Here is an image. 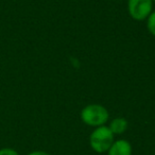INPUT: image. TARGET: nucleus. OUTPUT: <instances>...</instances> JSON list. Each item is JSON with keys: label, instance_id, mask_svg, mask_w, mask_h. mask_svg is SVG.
I'll return each instance as SVG.
<instances>
[{"label": "nucleus", "instance_id": "nucleus-1", "mask_svg": "<svg viewBox=\"0 0 155 155\" xmlns=\"http://www.w3.org/2000/svg\"><path fill=\"white\" fill-rule=\"evenodd\" d=\"M81 120L88 127H98L105 125L110 119V113L105 106L101 104H88L81 110Z\"/></svg>", "mask_w": 155, "mask_h": 155}, {"label": "nucleus", "instance_id": "nucleus-2", "mask_svg": "<svg viewBox=\"0 0 155 155\" xmlns=\"http://www.w3.org/2000/svg\"><path fill=\"white\" fill-rule=\"evenodd\" d=\"M114 134L106 125L95 127L89 136V144L91 148L97 153H105L108 151L114 140Z\"/></svg>", "mask_w": 155, "mask_h": 155}, {"label": "nucleus", "instance_id": "nucleus-3", "mask_svg": "<svg viewBox=\"0 0 155 155\" xmlns=\"http://www.w3.org/2000/svg\"><path fill=\"white\" fill-rule=\"evenodd\" d=\"M152 0H127V12L131 18L143 21L153 11Z\"/></svg>", "mask_w": 155, "mask_h": 155}, {"label": "nucleus", "instance_id": "nucleus-4", "mask_svg": "<svg viewBox=\"0 0 155 155\" xmlns=\"http://www.w3.org/2000/svg\"><path fill=\"white\" fill-rule=\"evenodd\" d=\"M107 155H132V146L127 140H115L107 151Z\"/></svg>", "mask_w": 155, "mask_h": 155}, {"label": "nucleus", "instance_id": "nucleus-5", "mask_svg": "<svg viewBox=\"0 0 155 155\" xmlns=\"http://www.w3.org/2000/svg\"><path fill=\"white\" fill-rule=\"evenodd\" d=\"M110 130L114 135H121L123 134L129 127V122L125 118L123 117H116L110 122L108 125Z\"/></svg>", "mask_w": 155, "mask_h": 155}, {"label": "nucleus", "instance_id": "nucleus-6", "mask_svg": "<svg viewBox=\"0 0 155 155\" xmlns=\"http://www.w3.org/2000/svg\"><path fill=\"white\" fill-rule=\"evenodd\" d=\"M146 21H147V29H148V31L150 32L151 35L155 36V10H153L151 12V14L148 16Z\"/></svg>", "mask_w": 155, "mask_h": 155}, {"label": "nucleus", "instance_id": "nucleus-7", "mask_svg": "<svg viewBox=\"0 0 155 155\" xmlns=\"http://www.w3.org/2000/svg\"><path fill=\"white\" fill-rule=\"evenodd\" d=\"M0 155H20V154L12 148H2L0 149Z\"/></svg>", "mask_w": 155, "mask_h": 155}, {"label": "nucleus", "instance_id": "nucleus-8", "mask_svg": "<svg viewBox=\"0 0 155 155\" xmlns=\"http://www.w3.org/2000/svg\"><path fill=\"white\" fill-rule=\"evenodd\" d=\"M28 155H51V154L45 152V151H33V152L29 153Z\"/></svg>", "mask_w": 155, "mask_h": 155}, {"label": "nucleus", "instance_id": "nucleus-9", "mask_svg": "<svg viewBox=\"0 0 155 155\" xmlns=\"http://www.w3.org/2000/svg\"><path fill=\"white\" fill-rule=\"evenodd\" d=\"M152 1H153V3H155V0H152Z\"/></svg>", "mask_w": 155, "mask_h": 155}]
</instances>
